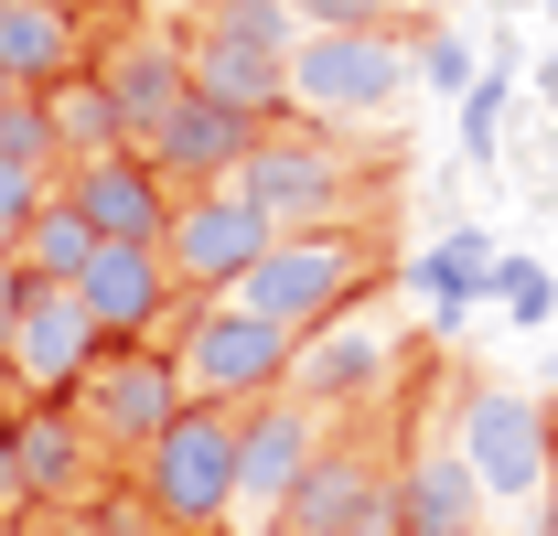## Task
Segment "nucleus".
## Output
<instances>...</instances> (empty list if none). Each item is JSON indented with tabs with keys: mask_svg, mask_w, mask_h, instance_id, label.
I'll return each mask as SVG.
<instances>
[{
	"mask_svg": "<svg viewBox=\"0 0 558 536\" xmlns=\"http://www.w3.org/2000/svg\"><path fill=\"white\" fill-rule=\"evenodd\" d=\"M75 65H86V44H75V11H65V0H0V75H11L22 97L75 86Z\"/></svg>",
	"mask_w": 558,
	"mask_h": 536,
	"instance_id": "6ab92c4d",
	"label": "nucleus"
},
{
	"mask_svg": "<svg viewBox=\"0 0 558 536\" xmlns=\"http://www.w3.org/2000/svg\"><path fill=\"white\" fill-rule=\"evenodd\" d=\"M0 536H11V515H0Z\"/></svg>",
	"mask_w": 558,
	"mask_h": 536,
	"instance_id": "c9c22d12",
	"label": "nucleus"
},
{
	"mask_svg": "<svg viewBox=\"0 0 558 536\" xmlns=\"http://www.w3.org/2000/svg\"><path fill=\"white\" fill-rule=\"evenodd\" d=\"M236 440H247V407H215V398H183L172 429L130 462V494L150 504L161 536H215L236 526Z\"/></svg>",
	"mask_w": 558,
	"mask_h": 536,
	"instance_id": "f257e3e1",
	"label": "nucleus"
},
{
	"mask_svg": "<svg viewBox=\"0 0 558 536\" xmlns=\"http://www.w3.org/2000/svg\"><path fill=\"white\" fill-rule=\"evenodd\" d=\"M484 268H494V247H484V236H440V247L409 268V279H418V301H429V322H462V312L484 301Z\"/></svg>",
	"mask_w": 558,
	"mask_h": 536,
	"instance_id": "412c9836",
	"label": "nucleus"
},
{
	"mask_svg": "<svg viewBox=\"0 0 558 536\" xmlns=\"http://www.w3.org/2000/svg\"><path fill=\"white\" fill-rule=\"evenodd\" d=\"M0 407H11V354H0Z\"/></svg>",
	"mask_w": 558,
	"mask_h": 536,
	"instance_id": "473e14b6",
	"label": "nucleus"
},
{
	"mask_svg": "<svg viewBox=\"0 0 558 536\" xmlns=\"http://www.w3.org/2000/svg\"><path fill=\"white\" fill-rule=\"evenodd\" d=\"M312 462H323V407L290 398V387L258 398V407H247V440H236V515L269 536L279 504H290V483H301Z\"/></svg>",
	"mask_w": 558,
	"mask_h": 536,
	"instance_id": "9d476101",
	"label": "nucleus"
},
{
	"mask_svg": "<svg viewBox=\"0 0 558 536\" xmlns=\"http://www.w3.org/2000/svg\"><path fill=\"white\" fill-rule=\"evenodd\" d=\"M172 258L161 247H97V258L75 268V312L97 322L108 343H150L161 322H172Z\"/></svg>",
	"mask_w": 558,
	"mask_h": 536,
	"instance_id": "4468645a",
	"label": "nucleus"
},
{
	"mask_svg": "<svg viewBox=\"0 0 558 536\" xmlns=\"http://www.w3.org/2000/svg\"><path fill=\"white\" fill-rule=\"evenodd\" d=\"M387 483H398V536H484V494H473V472L451 451V429L418 440Z\"/></svg>",
	"mask_w": 558,
	"mask_h": 536,
	"instance_id": "a211bd4d",
	"label": "nucleus"
},
{
	"mask_svg": "<svg viewBox=\"0 0 558 536\" xmlns=\"http://www.w3.org/2000/svg\"><path fill=\"white\" fill-rule=\"evenodd\" d=\"M172 407H183V376H172V354H150V343H108L97 376L75 387V418H86V440H97L108 462H140V451L172 429Z\"/></svg>",
	"mask_w": 558,
	"mask_h": 536,
	"instance_id": "1a4fd4ad",
	"label": "nucleus"
},
{
	"mask_svg": "<svg viewBox=\"0 0 558 536\" xmlns=\"http://www.w3.org/2000/svg\"><path fill=\"white\" fill-rule=\"evenodd\" d=\"M365 290H376V247H365L354 226H301V236H269L258 268H247L226 301L258 312V322H279L290 343H312L323 322H344Z\"/></svg>",
	"mask_w": 558,
	"mask_h": 536,
	"instance_id": "f03ea898",
	"label": "nucleus"
},
{
	"mask_svg": "<svg viewBox=\"0 0 558 536\" xmlns=\"http://www.w3.org/2000/svg\"><path fill=\"white\" fill-rule=\"evenodd\" d=\"M22 407V398H11ZM11 407H0V515H22V462H11Z\"/></svg>",
	"mask_w": 558,
	"mask_h": 536,
	"instance_id": "2f4dec72",
	"label": "nucleus"
},
{
	"mask_svg": "<svg viewBox=\"0 0 558 536\" xmlns=\"http://www.w3.org/2000/svg\"><path fill=\"white\" fill-rule=\"evenodd\" d=\"M418 86V44H398L387 22L365 33H301L290 44V119L301 130H365Z\"/></svg>",
	"mask_w": 558,
	"mask_h": 536,
	"instance_id": "7ed1b4c3",
	"label": "nucleus"
},
{
	"mask_svg": "<svg viewBox=\"0 0 558 536\" xmlns=\"http://www.w3.org/2000/svg\"><path fill=\"white\" fill-rule=\"evenodd\" d=\"M65 204L97 226V247H161L183 194H172L140 150H97V161H75V172H65Z\"/></svg>",
	"mask_w": 558,
	"mask_h": 536,
	"instance_id": "ddd939ff",
	"label": "nucleus"
},
{
	"mask_svg": "<svg viewBox=\"0 0 558 536\" xmlns=\"http://www.w3.org/2000/svg\"><path fill=\"white\" fill-rule=\"evenodd\" d=\"M11 258L33 268L44 290H75V268L97 258V226H86V215L65 204V183H54V194L33 204V226H22V247H11Z\"/></svg>",
	"mask_w": 558,
	"mask_h": 536,
	"instance_id": "aec40b11",
	"label": "nucleus"
},
{
	"mask_svg": "<svg viewBox=\"0 0 558 536\" xmlns=\"http://www.w3.org/2000/svg\"><path fill=\"white\" fill-rule=\"evenodd\" d=\"M11 97H22V86H11V75H0V108H11Z\"/></svg>",
	"mask_w": 558,
	"mask_h": 536,
	"instance_id": "f704fd0d",
	"label": "nucleus"
},
{
	"mask_svg": "<svg viewBox=\"0 0 558 536\" xmlns=\"http://www.w3.org/2000/svg\"><path fill=\"white\" fill-rule=\"evenodd\" d=\"M11 536H119V515L86 494V504H33V515H11Z\"/></svg>",
	"mask_w": 558,
	"mask_h": 536,
	"instance_id": "a878e982",
	"label": "nucleus"
},
{
	"mask_svg": "<svg viewBox=\"0 0 558 536\" xmlns=\"http://www.w3.org/2000/svg\"><path fill=\"white\" fill-rule=\"evenodd\" d=\"M451 451L473 472L484 515H537L548 483H558V418H548V398H526V387H473L462 418H451Z\"/></svg>",
	"mask_w": 558,
	"mask_h": 536,
	"instance_id": "20e7f679",
	"label": "nucleus"
},
{
	"mask_svg": "<svg viewBox=\"0 0 558 536\" xmlns=\"http://www.w3.org/2000/svg\"><path fill=\"white\" fill-rule=\"evenodd\" d=\"M290 44H301L290 0H226L205 33L183 44V75H194V97H226L247 119H279L290 108Z\"/></svg>",
	"mask_w": 558,
	"mask_h": 536,
	"instance_id": "423d86ee",
	"label": "nucleus"
},
{
	"mask_svg": "<svg viewBox=\"0 0 558 536\" xmlns=\"http://www.w3.org/2000/svg\"><path fill=\"white\" fill-rule=\"evenodd\" d=\"M33 290H44L33 268H22V258H0V354H11V333H22V312H33Z\"/></svg>",
	"mask_w": 558,
	"mask_h": 536,
	"instance_id": "7c9ffc66",
	"label": "nucleus"
},
{
	"mask_svg": "<svg viewBox=\"0 0 558 536\" xmlns=\"http://www.w3.org/2000/svg\"><path fill=\"white\" fill-rule=\"evenodd\" d=\"M11 462H22V515L97 494V440L75 407H11Z\"/></svg>",
	"mask_w": 558,
	"mask_h": 536,
	"instance_id": "f3484780",
	"label": "nucleus"
},
{
	"mask_svg": "<svg viewBox=\"0 0 558 536\" xmlns=\"http://www.w3.org/2000/svg\"><path fill=\"white\" fill-rule=\"evenodd\" d=\"M0 161L65 183V150H54V108H44V97H11V108H0Z\"/></svg>",
	"mask_w": 558,
	"mask_h": 536,
	"instance_id": "b1692460",
	"label": "nucleus"
},
{
	"mask_svg": "<svg viewBox=\"0 0 558 536\" xmlns=\"http://www.w3.org/2000/svg\"><path fill=\"white\" fill-rule=\"evenodd\" d=\"M97 354H108V333L75 312V290H33V312L11 333V398L22 407H75V387L97 376Z\"/></svg>",
	"mask_w": 558,
	"mask_h": 536,
	"instance_id": "9b49d317",
	"label": "nucleus"
},
{
	"mask_svg": "<svg viewBox=\"0 0 558 536\" xmlns=\"http://www.w3.org/2000/svg\"><path fill=\"white\" fill-rule=\"evenodd\" d=\"M97 97H108V119H119V139L130 150H150V130L194 97V75H183V44L172 33H130L108 65H97Z\"/></svg>",
	"mask_w": 558,
	"mask_h": 536,
	"instance_id": "dca6fc26",
	"label": "nucleus"
},
{
	"mask_svg": "<svg viewBox=\"0 0 558 536\" xmlns=\"http://www.w3.org/2000/svg\"><path fill=\"white\" fill-rule=\"evenodd\" d=\"M484 301H494V312H515V322H548V312H558V279H548V258H494L484 268Z\"/></svg>",
	"mask_w": 558,
	"mask_h": 536,
	"instance_id": "393cba45",
	"label": "nucleus"
},
{
	"mask_svg": "<svg viewBox=\"0 0 558 536\" xmlns=\"http://www.w3.org/2000/svg\"><path fill=\"white\" fill-rule=\"evenodd\" d=\"M290 365H301V343L258 322V312H236V301H183V322H172V376H183V398H215V407H258L290 387Z\"/></svg>",
	"mask_w": 558,
	"mask_h": 536,
	"instance_id": "39448f33",
	"label": "nucleus"
},
{
	"mask_svg": "<svg viewBox=\"0 0 558 536\" xmlns=\"http://www.w3.org/2000/svg\"><path fill=\"white\" fill-rule=\"evenodd\" d=\"M376 376H387V354H376V333H344V343H323V354H301V365H290V398L333 407V398H365Z\"/></svg>",
	"mask_w": 558,
	"mask_h": 536,
	"instance_id": "4be33fe9",
	"label": "nucleus"
},
{
	"mask_svg": "<svg viewBox=\"0 0 558 536\" xmlns=\"http://www.w3.org/2000/svg\"><path fill=\"white\" fill-rule=\"evenodd\" d=\"M236 194L258 204L279 236H301V226H354V215H365V204H354L344 130H258V150L236 161Z\"/></svg>",
	"mask_w": 558,
	"mask_h": 536,
	"instance_id": "0eeeda50",
	"label": "nucleus"
},
{
	"mask_svg": "<svg viewBox=\"0 0 558 536\" xmlns=\"http://www.w3.org/2000/svg\"><path fill=\"white\" fill-rule=\"evenodd\" d=\"M290 22L301 33H365V22H387V0H290Z\"/></svg>",
	"mask_w": 558,
	"mask_h": 536,
	"instance_id": "c85d7f7f",
	"label": "nucleus"
},
{
	"mask_svg": "<svg viewBox=\"0 0 558 536\" xmlns=\"http://www.w3.org/2000/svg\"><path fill=\"white\" fill-rule=\"evenodd\" d=\"M279 226L258 215V204L236 194V183H205V194L172 204V236H161V258H172V290L183 301H226L247 268H258V247H269Z\"/></svg>",
	"mask_w": 558,
	"mask_h": 536,
	"instance_id": "6e6552de",
	"label": "nucleus"
},
{
	"mask_svg": "<svg viewBox=\"0 0 558 536\" xmlns=\"http://www.w3.org/2000/svg\"><path fill=\"white\" fill-rule=\"evenodd\" d=\"M537 86H548V97H558V54H548V75H537Z\"/></svg>",
	"mask_w": 558,
	"mask_h": 536,
	"instance_id": "72a5a7b5",
	"label": "nucleus"
},
{
	"mask_svg": "<svg viewBox=\"0 0 558 536\" xmlns=\"http://www.w3.org/2000/svg\"><path fill=\"white\" fill-rule=\"evenodd\" d=\"M44 194H54L44 172H11V161H0V258L22 247V226H33V204H44Z\"/></svg>",
	"mask_w": 558,
	"mask_h": 536,
	"instance_id": "cd10ccee",
	"label": "nucleus"
},
{
	"mask_svg": "<svg viewBox=\"0 0 558 536\" xmlns=\"http://www.w3.org/2000/svg\"><path fill=\"white\" fill-rule=\"evenodd\" d=\"M418 86L473 97V44H462V33H429V44H418Z\"/></svg>",
	"mask_w": 558,
	"mask_h": 536,
	"instance_id": "bb28decb",
	"label": "nucleus"
},
{
	"mask_svg": "<svg viewBox=\"0 0 558 536\" xmlns=\"http://www.w3.org/2000/svg\"><path fill=\"white\" fill-rule=\"evenodd\" d=\"M44 108H54V150H65V172H75V161H97V150H130L119 119H108V97H97V75H86V86H54Z\"/></svg>",
	"mask_w": 558,
	"mask_h": 536,
	"instance_id": "5701e85b",
	"label": "nucleus"
},
{
	"mask_svg": "<svg viewBox=\"0 0 558 536\" xmlns=\"http://www.w3.org/2000/svg\"><path fill=\"white\" fill-rule=\"evenodd\" d=\"M494 119H505V75H473V97H462V150L473 161L494 150Z\"/></svg>",
	"mask_w": 558,
	"mask_h": 536,
	"instance_id": "c756f323",
	"label": "nucleus"
},
{
	"mask_svg": "<svg viewBox=\"0 0 558 536\" xmlns=\"http://www.w3.org/2000/svg\"><path fill=\"white\" fill-rule=\"evenodd\" d=\"M258 150V119L247 108H226V97H183L161 130H150V172L172 183V194H205V183H236V161Z\"/></svg>",
	"mask_w": 558,
	"mask_h": 536,
	"instance_id": "2eb2a0df",
	"label": "nucleus"
},
{
	"mask_svg": "<svg viewBox=\"0 0 558 536\" xmlns=\"http://www.w3.org/2000/svg\"><path fill=\"white\" fill-rule=\"evenodd\" d=\"M269 536H398V483L323 440V462L290 483V504H279Z\"/></svg>",
	"mask_w": 558,
	"mask_h": 536,
	"instance_id": "f8f14e48",
	"label": "nucleus"
}]
</instances>
